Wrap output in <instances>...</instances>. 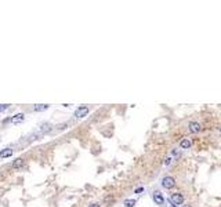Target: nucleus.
<instances>
[{"label":"nucleus","instance_id":"nucleus-1","mask_svg":"<svg viewBox=\"0 0 221 207\" xmlns=\"http://www.w3.org/2000/svg\"><path fill=\"white\" fill-rule=\"evenodd\" d=\"M162 187L166 188V189H171V188L176 187V179L173 177H165L162 179Z\"/></svg>","mask_w":221,"mask_h":207},{"label":"nucleus","instance_id":"nucleus-2","mask_svg":"<svg viewBox=\"0 0 221 207\" xmlns=\"http://www.w3.org/2000/svg\"><path fill=\"white\" fill-rule=\"evenodd\" d=\"M170 202H171L174 206H178V204H184V196L181 195L180 192H177V193H173V195L170 196Z\"/></svg>","mask_w":221,"mask_h":207},{"label":"nucleus","instance_id":"nucleus-3","mask_svg":"<svg viewBox=\"0 0 221 207\" xmlns=\"http://www.w3.org/2000/svg\"><path fill=\"white\" fill-rule=\"evenodd\" d=\"M88 115V106H86V105H83V106H79L75 111V117H77V119H82V117H85V116Z\"/></svg>","mask_w":221,"mask_h":207},{"label":"nucleus","instance_id":"nucleus-4","mask_svg":"<svg viewBox=\"0 0 221 207\" xmlns=\"http://www.w3.org/2000/svg\"><path fill=\"white\" fill-rule=\"evenodd\" d=\"M152 198H153V202H155L156 204H159V206H163V204H165V199H163V196H162V193L159 191L153 192Z\"/></svg>","mask_w":221,"mask_h":207},{"label":"nucleus","instance_id":"nucleus-5","mask_svg":"<svg viewBox=\"0 0 221 207\" xmlns=\"http://www.w3.org/2000/svg\"><path fill=\"white\" fill-rule=\"evenodd\" d=\"M188 128H189V131L193 133V134H196V133H199L202 130V126L198 122H191V123L188 124Z\"/></svg>","mask_w":221,"mask_h":207},{"label":"nucleus","instance_id":"nucleus-6","mask_svg":"<svg viewBox=\"0 0 221 207\" xmlns=\"http://www.w3.org/2000/svg\"><path fill=\"white\" fill-rule=\"evenodd\" d=\"M25 120V115L24 113H17L15 116H12L11 119H10V122H11L12 124H18V123H22Z\"/></svg>","mask_w":221,"mask_h":207},{"label":"nucleus","instance_id":"nucleus-7","mask_svg":"<svg viewBox=\"0 0 221 207\" xmlns=\"http://www.w3.org/2000/svg\"><path fill=\"white\" fill-rule=\"evenodd\" d=\"M51 128H53V126L50 123H44V124H42L40 127H39L37 133H39V134H47V133L51 131Z\"/></svg>","mask_w":221,"mask_h":207},{"label":"nucleus","instance_id":"nucleus-8","mask_svg":"<svg viewBox=\"0 0 221 207\" xmlns=\"http://www.w3.org/2000/svg\"><path fill=\"white\" fill-rule=\"evenodd\" d=\"M11 155H12V149H11V148H6V149H3V151L0 152V157H1V159L10 157Z\"/></svg>","mask_w":221,"mask_h":207},{"label":"nucleus","instance_id":"nucleus-9","mask_svg":"<svg viewBox=\"0 0 221 207\" xmlns=\"http://www.w3.org/2000/svg\"><path fill=\"white\" fill-rule=\"evenodd\" d=\"M24 163H25V160L22 157H18V159H15L12 162V168H21L24 166Z\"/></svg>","mask_w":221,"mask_h":207},{"label":"nucleus","instance_id":"nucleus-10","mask_svg":"<svg viewBox=\"0 0 221 207\" xmlns=\"http://www.w3.org/2000/svg\"><path fill=\"white\" fill-rule=\"evenodd\" d=\"M46 109H48V105H46V104H37V105L33 106V111L35 112H43Z\"/></svg>","mask_w":221,"mask_h":207},{"label":"nucleus","instance_id":"nucleus-11","mask_svg":"<svg viewBox=\"0 0 221 207\" xmlns=\"http://www.w3.org/2000/svg\"><path fill=\"white\" fill-rule=\"evenodd\" d=\"M180 147H181V149H188V148H191V139L184 138L180 142Z\"/></svg>","mask_w":221,"mask_h":207},{"label":"nucleus","instance_id":"nucleus-12","mask_svg":"<svg viewBox=\"0 0 221 207\" xmlns=\"http://www.w3.org/2000/svg\"><path fill=\"white\" fill-rule=\"evenodd\" d=\"M136 206V200L134 199H126L125 200V207H134Z\"/></svg>","mask_w":221,"mask_h":207},{"label":"nucleus","instance_id":"nucleus-13","mask_svg":"<svg viewBox=\"0 0 221 207\" xmlns=\"http://www.w3.org/2000/svg\"><path fill=\"white\" fill-rule=\"evenodd\" d=\"M8 108V105L7 104H3V105H0V112H3V111H6Z\"/></svg>","mask_w":221,"mask_h":207},{"label":"nucleus","instance_id":"nucleus-14","mask_svg":"<svg viewBox=\"0 0 221 207\" xmlns=\"http://www.w3.org/2000/svg\"><path fill=\"white\" fill-rule=\"evenodd\" d=\"M165 163H166V164H170V163H171V157H167V159L165 160Z\"/></svg>","mask_w":221,"mask_h":207},{"label":"nucleus","instance_id":"nucleus-15","mask_svg":"<svg viewBox=\"0 0 221 207\" xmlns=\"http://www.w3.org/2000/svg\"><path fill=\"white\" fill-rule=\"evenodd\" d=\"M88 207H101V206H100V204H97V203H93V204H90Z\"/></svg>","mask_w":221,"mask_h":207},{"label":"nucleus","instance_id":"nucleus-16","mask_svg":"<svg viewBox=\"0 0 221 207\" xmlns=\"http://www.w3.org/2000/svg\"><path fill=\"white\" fill-rule=\"evenodd\" d=\"M142 191H144L142 188H138V189H136V193H140V192H142Z\"/></svg>","mask_w":221,"mask_h":207},{"label":"nucleus","instance_id":"nucleus-17","mask_svg":"<svg viewBox=\"0 0 221 207\" xmlns=\"http://www.w3.org/2000/svg\"><path fill=\"white\" fill-rule=\"evenodd\" d=\"M181 207H191V204H182Z\"/></svg>","mask_w":221,"mask_h":207}]
</instances>
